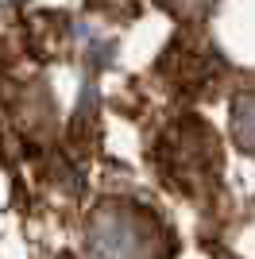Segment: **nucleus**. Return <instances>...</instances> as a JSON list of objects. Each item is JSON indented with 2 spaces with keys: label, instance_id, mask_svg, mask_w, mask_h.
Wrapping results in <instances>:
<instances>
[{
  "label": "nucleus",
  "instance_id": "f257e3e1",
  "mask_svg": "<svg viewBox=\"0 0 255 259\" xmlns=\"http://www.w3.org/2000/svg\"><path fill=\"white\" fill-rule=\"evenodd\" d=\"M147 232L139 228V217L120 205L97 213L89 228V251L93 259H147Z\"/></svg>",
  "mask_w": 255,
  "mask_h": 259
},
{
  "label": "nucleus",
  "instance_id": "f03ea898",
  "mask_svg": "<svg viewBox=\"0 0 255 259\" xmlns=\"http://www.w3.org/2000/svg\"><path fill=\"white\" fill-rule=\"evenodd\" d=\"M236 132L247 143V151H255V97H244L236 108Z\"/></svg>",
  "mask_w": 255,
  "mask_h": 259
},
{
  "label": "nucleus",
  "instance_id": "7ed1b4c3",
  "mask_svg": "<svg viewBox=\"0 0 255 259\" xmlns=\"http://www.w3.org/2000/svg\"><path fill=\"white\" fill-rule=\"evenodd\" d=\"M170 4H182V8L193 12V8H201V4H209V0H170Z\"/></svg>",
  "mask_w": 255,
  "mask_h": 259
}]
</instances>
